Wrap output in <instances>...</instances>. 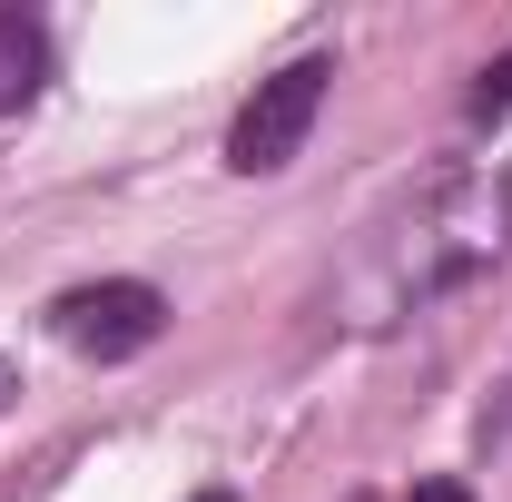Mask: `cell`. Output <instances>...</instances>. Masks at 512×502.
I'll return each instance as SVG.
<instances>
[{
  "mask_svg": "<svg viewBox=\"0 0 512 502\" xmlns=\"http://www.w3.org/2000/svg\"><path fill=\"white\" fill-rule=\"evenodd\" d=\"M40 79H50V40H40V20L0 10V119H10V109H30V99H40Z\"/></svg>",
  "mask_w": 512,
  "mask_h": 502,
  "instance_id": "277c9868",
  "label": "cell"
},
{
  "mask_svg": "<svg viewBox=\"0 0 512 502\" xmlns=\"http://www.w3.org/2000/svg\"><path fill=\"white\" fill-rule=\"evenodd\" d=\"M473 119H512V50L483 69V89H473Z\"/></svg>",
  "mask_w": 512,
  "mask_h": 502,
  "instance_id": "5b68a950",
  "label": "cell"
},
{
  "mask_svg": "<svg viewBox=\"0 0 512 502\" xmlns=\"http://www.w3.org/2000/svg\"><path fill=\"white\" fill-rule=\"evenodd\" d=\"M197 502H227V493H197Z\"/></svg>",
  "mask_w": 512,
  "mask_h": 502,
  "instance_id": "ba28073f",
  "label": "cell"
},
{
  "mask_svg": "<svg viewBox=\"0 0 512 502\" xmlns=\"http://www.w3.org/2000/svg\"><path fill=\"white\" fill-rule=\"evenodd\" d=\"M325 79H335L325 60H286L276 79H256V99L237 109V128H227V168H237V178H276V168L306 148V128H316V109H325Z\"/></svg>",
  "mask_w": 512,
  "mask_h": 502,
  "instance_id": "7a4b0ae2",
  "label": "cell"
},
{
  "mask_svg": "<svg viewBox=\"0 0 512 502\" xmlns=\"http://www.w3.org/2000/svg\"><path fill=\"white\" fill-rule=\"evenodd\" d=\"M404 502H473V483H453V473H434V483H414Z\"/></svg>",
  "mask_w": 512,
  "mask_h": 502,
  "instance_id": "8992f818",
  "label": "cell"
},
{
  "mask_svg": "<svg viewBox=\"0 0 512 502\" xmlns=\"http://www.w3.org/2000/svg\"><path fill=\"white\" fill-rule=\"evenodd\" d=\"M10 394H20V384H10V365H0V404H10Z\"/></svg>",
  "mask_w": 512,
  "mask_h": 502,
  "instance_id": "52a82bcc",
  "label": "cell"
},
{
  "mask_svg": "<svg viewBox=\"0 0 512 502\" xmlns=\"http://www.w3.org/2000/svg\"><path fill=\"white\" fill-rule=\"evenodd\" d=\"M69 355H89V365H128V355H148L158 345V325H168V296L158 286H138V276H109V286H69L60 306H50Z\"/></svg>",
  "mask_w": 512,
  "mask_h": 502,
  "instance_id": "3957f363",
  "label": "cell"
},
{
  "mask_svg": "<svg viewBox=\"0 0 512 502\" xmlns=\"http://www.w3.org/2000/svg\"><path fill=\"white\" fill-rule=\"evenodd\" d=\"M512 256V168H453L434 188L394 197L375 227L355 237V256L325 286V325H404L414 306H434L444 286L483 276Z\"/></svg>",
  "mask_w": 512,
  "mask_h": 502,
  "instance_id": "6da1fadb",
  "label": "cell"
}]
</instances>
